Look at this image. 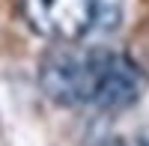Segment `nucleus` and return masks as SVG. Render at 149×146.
Listing matches in <instances>:
<instances>
[{
  "instance_id": "nucleus-1",
  "label": "nucleus",
  "mask_w": 149,
  "mask_h": 146,
  "mask_svg": "<svg viewBox=\"0 0 149 146\" xmlns=\"http://www.w3.org/2000/svg\"><path fill=\"white\" fill-rule=\"evenodd\" d=\"M39 87L57 104L95 107V111H125L137 104L149 87L140 63L110 48H60L48 51L39 66Z\"/></svg>"
},
{
  "instance_id": "nucleus-2",
  "label": "nucleus",
  "mask_w": 149,
  "mask_h": 146,
  "mask_svg": "<svg viewBox=\"0 0 149 146\" xmlns=\"http://www.w3.org/2000/svg\"><path fill=\"white\" fill-rule=\"evenodd\" d=\"M21 15L30 27L54 42H78L93 33V0H18Z\"/></svg>"
},
{
  "instance_id": "nucleus-3",
  "label": "nucleus",
  "mask_w": 149,
  "mask_h": 146,
  "mask_svg": "<svg viewBox=\"0 0 149 146\" xmlns=\"http://www.w3.org/2000/svg\"><path fill=\"white\" fill-rule=\"evenodd\" d=\"M95 3V21H93V33H107L119 27V15H122V0H93Z\"/></svg>"
},
{
  "instance_id": "nucleus-4",
  "label": "nucleus",
  "mask_w": 149,
  "mask_h": 146,
  "mask_svg": "<svg viewBox=\"0 0 149 146\" xmlns=\"http://www.w3.org/2000/svg\"><path fill=\"white\" fill-rule=\"evenodd\" d=\"M107 146H149L146 137H134V140H110Z\"/></svg>"
}]
</instances>
